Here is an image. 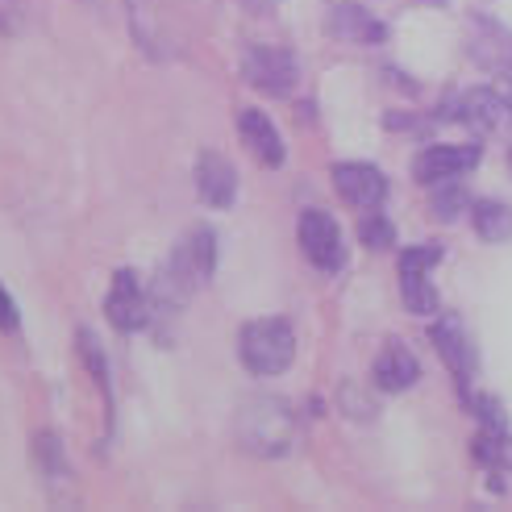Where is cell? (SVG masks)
I'll use <instances>...</instances> for the list:
<instances>
[{
  "instance_id": "obj_22",
  "label": "cell",
  "mask_w": 512,
  "mask_h": 512,
  "mask_svg": "<svg viewBox=\"0 0 512 512\" xmlns=\"http://www.w3.org/2000/svg\"><path fill=\"white\" fill-rule=\"evenodd\" d=\"M463 204H467L463 188H438V192H433V217H438V221H458Z\"/></svg>"
},
{
  "instance_id": "obj_23",
  "label": "cell",
  "mask_w": 512,
  "mask_h": 512,
  "mask_svg": "<svg viewBox=\"0 0 512 512\" xmlns=\"http://www.w3.org/2000/svg\"><path fill=\"white\" fill-rule=\"evenodd\" d=\"M442 263V246H413L400 254V271H433Z\"/></svg>"
},
{
  "instance_id": "obj_20",
  "label": "cell",
  "mask_w": 512,
  "mask_h": 512,
  "mask_svg": "<svg viewBox=\"0 0 512 512\" xmlns=\"http://www.w3.org/2000/svg\"><path fill=\"white\" fill-rule=\"evenodd\" d=\"M358 238H363V246H371V250H388L396 242V229L388 217H363L358 221Z\"/></svg>"
},
{
  "instance_id": "obj_5",
  "label": "cell",
  "mask_w": 512,
  "mask_h": 512,
  "mask_svg": "<svg viewBox=\"0 0 512 512\" xmlns=\"http://www.w3.org/2000/svg\"><path fill=\"white\" fill-rule=\"evenodd\" d=\"M242 75L250 88H259L267 96H288L300 80V63L292 50H279V46H250L246 59H242Z\"/></svg>"
},
{
  "instance_id": "obj_21",
  "label": "cell",
  "mask_w": 512,
  "mask_h": 512,
  "mask_svg": "<svg viewBox=\"0 0 512 512\" xmlns=\"http://www.w3.org/2000/svg\"><path fill=\"white\" fill-rule=\"evenodd\" d=\"M80 354H84V363L92 367L96 383H100V388H105V396L113 400V388H109V363H105V354L96 350V338L88 334V329H80Z\"/></svg>"
},
{
  "instance_id": "obj_13",
  "label": "cell",
  "mask_w": 512,
  "mask_h": 512,
  "mask_svg": "<svg viewBox=\"0 0 512 512\" xmlns=\"http://www.w3.org/2000/svg\"><path fill=\"white\" fill-rule=\"evenodd\" d=\"M238 134H242L246 150L263 167H284V138H279L275 121L263 109H242L238 113Z\"/></svg>"
},
{
  "instance_id": "obj_17",
  "label": "cell",
  "mask_w": 512,
  "mask_h": 512,
  "mask_svg": "<svg viewBox=\"0 0 512 512\" xmlns=\"http://www.w3.org/2000/svg\"><path fill=\"white\" fill-rule=\"evenodd\" d=\"M475 234L483 238V242H492V246H500V242H508L512 238V209L504 200H475Z\"/></svg>"
},
{
  "instance_id": "obj_19",
  "label": "cell",
  "mask_w": 512,
  "mask_h": 512,
  "mask_svg": "<svg viewBox=\"0 0 512 512\" xmlns=\"http://www.w3.org/2000/svg\"><path fill=\"white\" fill-rule=\"evenodd\" d=\"M475 458L479 463H488V467H496V471H512V438L504 429L483 425V433L475 438Z\"/></svg>"
},
{
  "instance_id": "obj_18",
  "label": "cell",
  "mask_w": 512,
  "mask_h": 512,
  "mask_svg": "<svg viewBox=\"0 0 512 512\" xmlns=\"http://www.w3.org/2000/svg\"><path fill=\"white\" fill-rule=\"evenodd\" d=\"M400 296L408 304V313H417V317L438 313V292L429 284V271H400Z\"/></svg>"
},
{
  "instance_id": "obj_1",
  "label": "cell",
  "mask_w": 512,
  "mask_h": 512,
  "mask_svg": "<svg viewBox=\"0 0 512 512\" xmlns=\"http://www.w3.org/2000/svg\"><path fill=\"white\" fill-rule=\"evenodd\" d=\"M213 263H217V246H213V229H192V234L175 246V254L163 263L159 279H155V296L171 309H179L200 284L213 279Z\"/></svg>"
},
{
  "instance_id": "obj_25",
  "label": "cell",
  "mask_w": 512,
  "mask_h": 512,
  "mask_svg": "<svg viewBox=\"0 0 512 512\" xmlns=\"http://www.w3.org/2000/svg\"><path fill=\"white\" fill-rule=\"evenodd\" d=\"M504 96L512 100V75H508V80H504Z\"/></svg>"
},
{
  "instance_id": "obj_10",
  "label": "cell",
  "mask_w": 512,
  "mask_h": 512,
  "mask_svg": "<svg viewBox=\"0 0 512 512\" xmlns=\"http://www.w3.org/2000/svg\"><path fill=\"white\" fill-rule=\"evenodd\" d=\"M196 196L209 209H229L238 200V171L217 150H200L196 155Z\"/></svg>"
},
{
  "instance_id": "obj_14",
  "label": "cell",
  "mask_w": 512,
  "mask_h": 512,
  "mask_svg": "<svg viewBox=\"0 0 512 512\" xmlns=\"http://www.w3.org/2000/svg\"><path fill=\"white\" fill-rule=\"evenodd\" d=\"M30 463L34 471L42 475L46 492L55 500H67V488H71V467H67V454H63V442L59 433H38L30 442Z\"/></svg>"
},
{
  "instance_id": "obj_12",
  "label": "cell",
  "mask_w": 512,
  "mask_h": 512,
  "mask_svg": "<svg viewBox=\"0 0 512 512\" xmlns=\"http://www.w3.org/2000/svg\"><path fill=\"white\" fill-rule=\"evenodd\" d=\"M467 50H471V59H475L479 67L500 71V75L512 71V30H504L500 21L475 17L471 30H467Z\"/></svg>"
},
{
  "instance_id": "obj_2",
  "label": "cell",
  "mask_w": 512,
  "mask_h": 512,
  "mask_svg": "<svg viewBox=\"0 0 512 512\" xmlns=\"http://www.w3.org/2000/svg\"><path fill=\"white\" fill-rule=\"evenodd\" d=\"M238 442L259 458H279L296 442V413L279 396H250L238 413Z\"/></svg>"
},
{
  "instance_id": "obj_3",
  "label": "cell",
  "mask_w": 512,
  "mask_h": 512,
  "mask_svg": "<svg viewBox=\"0 0 512 512\" xmlns=\"http://www.w3.org/2000/svg\"><path fill=\"white\" fill-rule=\"evenodd\" d=\"M238 358L250 375H284L296 358V334L284 317L246 321L238 334Z\"/></svg>"
},
{
  "instance_id": "obj_11",
  "label": "cell",
  "mask_w": 512,
  "mask_h": 512,
  "mask_svg": "<svg viewBox=\"0 0 512 512\" xmlns=\"http://www.w3.org/2000/svg\"><path fill=\"white\" fill-rule=\"evenodd\" d=\"M334 188L354 209H379L388 200V179L371 163H338L334 167Z\"/></svg>"
},
{
  "instance_id": "obj_6",
  "label": "cell",
  "mask_w": 512,
  "mask_h": 512,
  "mask_svg": "<svg viewBox=\"0 0 512 512\" xmlns=\"http://www.w3.org/2000/svg\"><path fill=\"white\" fill-rule=\"evenodd\" d=\"M458 121L479 138H512V100L492 88H471L458 100Z\"/></svg>"
},
{
  "instance_id": "obj_15",
  "label": "cell",
  "mask_w": 512,
  "mask_h": 512,
  "mask_svg": "<svg viewBox=\"0 0 512 512\" xmlns=\"http://www.w3.org/2000/svg\"><path fill=\"white\" fill-rule=\"evenodd\" d=\"M421 379V363L417 354L408 350L404 342H388L375 358V383L383 392H408Z\"/></svg>"
},
{
  "instance_id": "obj_9",
  "label": "cell",
  "mask_w": 512,
  "mask_h": 512,
  "mask_svg": "<svg viewBox=\"0 0 512 512\" xmlns=\"http://www.w3.org/2000/svg\"><path fill=\"white\" fill-rule=\"evenodd\" d=\"M483 159V146L479 142H463V146H429L413 159V175L417 184H450V179L467 175L475 163Z\"/></svg>"
},
{
  "instance_id": "obj_16",
  "label": "cell",
  "mask_w": 512,
  "mask_h": 512,
  "mask_svg": "<svg viewBox=\"0 0 512 512\" xmlns=\"http://www.w3.org/2000/svg\"><path fill=\"white\" fill-rule=\"evenodd\" d=\"M329 34L342 38V42H358V46H375V42L388 38L383 21H375L367 9H358V5H338L334 17H329Z\"/></svg>"
},
{
  "instance_id": "obj_24",
  "label": "cell",
  "mask_w": 512,
  "mask_h": 512,
  "mask_svg": "<svg viewBox=\"0 0 512 512\" xmlns=\"http://www.w3.org/2000/svg\"><path fill=\"white\" fill-rule=\"evenodd\" d=\"M21 325V317H17V304H13V296L0 288V329H5V334H13V329Z\"/></svg>"
},
{
  "instance_id": "obj_7",
  "label": "cell",
  "mask_w": 512,
  "mask_h": 512,
  "mask_svg": "<svg viewBox=\"0 0 512 512\" xmlns=\"http://www.w3.org/2000/svg\"><path fill=\"white\" fill-rule=\"evenodd\" d=\"M105 317L117 334H138V329L150 321V300H146V288L138 271L121 267L109 284V296H105Z\"/></svg>"
},
{
  "instance_id": "obj_4",
  "label": "cell",
  "mask_w": 512,
  "mask_h": 512,
  "mask_svg": "<svg viewBox=\"0 0 512 512\" xmlns=\"http://www.w3.org/2000/svg\"><path fill=\"white\" fill-rule=\"evenodd\" d=\"M296 238H300V250L317 271L334 275L346 267V242H342V229L338 221L321 213V209H304L300 213V225H296Z\"/></svg>"
},
{
  "instance_id": "obj_8",
  "label": "cell",
  "mask_w": 512,
  "mask_h": 512,
  "mask_svg": "<svg viewBox=\"0 0 512 512\" xmlns=\"http://www.w3.org/2000/svg\"><path fill=\"white\" fill-rule=\"evenodd\" d=\"M429 342L438 346L442 363L450 367V375L458 379V392H471V375H475V342L467 338V329L458 317H438L429 329Z\"/></svg>"
}]
</instances>
